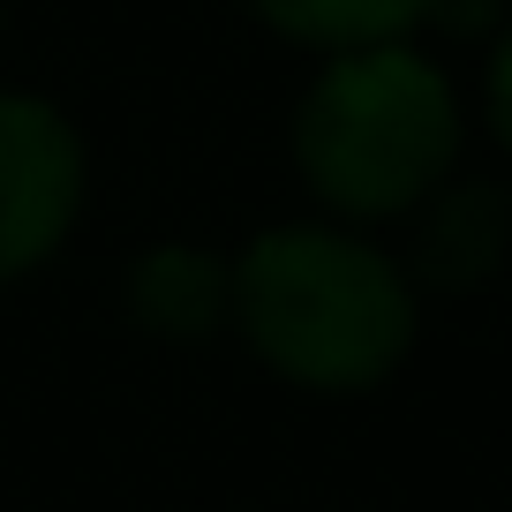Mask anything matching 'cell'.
Wrapping results in <instances>:
<instances>
[{"label": "cell", "mask_w": 512, "mask_h": 512, "mask_svg": "<svg viewBox=\"0 0 512 512\" xmlns=\"http://www.w3.org/2000/svg\"><path fill=\"white\" fill-rule=\"evenodd\" d=\"M226 317L272 377L369 392L415 347V279L347 226H264L226 264Z\"/></svg>", "instance_id": "obj_1"}, {"label": "cell", "mask_w": 512, "mask_h": 512, "mask_svg": "<svg viewBox=\"0 0 512 512\" xmlns=\"http://www.w3.org/2000/svg\"><path fill=\"white\" fill-rule=\"evenodd\" d=\"M294 166L339 219H400L460 166V98L407 38L332 53L294 106Z\"/></svg>", "instance_id": "obj_2"}, {"label": "cell", "mask_w": 512, "mask_h": 512, "mask_svg": "<svg viewBox=\"0 0 512 512\" xmlns=\"http://www.w3.org/2000/svg\"><path fill=\"white\" fill-rule=\"evenodd\" d=\"M83 211V136L61 106L0 91V287L38 272Z\"/></svg>", "instance_id": "obj_3"}, {"label": "cell", "mask_w": 512, "mask_h": 512, "mask_svg": "<svg viewBox=\"0 0 512 512\" xmlns=\"http://www.w3.org/2000/svg\"><path fill=\"white\" fill-rule=\"evenodd\" d=\"M128 309L144 332L166 339H196L226 317V264L196 241H166V249H144L136 272H128Z\"/></svg>", "instance_id": "obj_4"}, {"label": "cell", "mask_w": 512, "mask_h": 512, "mask_svg": "<svg viewBox=\"0 0 512 512\" xmlns=\"http://www.w3.org/2000/svg\"><path fill=\"white\" fill-rule=\"evenodd\" d=\"M256 16L272 23L279 38L317 53H354V46H384V38H407L437 0H249Z\"/></svg>", "instance_id": "obj_5"}, {"label": "cell", "mask_w": 512, "mask_h": 512, "mask_svg": "<svg viewBox=\"0 0 512 512\" xmlns=\"http://www.w3.org/2000/svg\"><path fill=\"white\" fill-rule=\"evenodd\" d=\"M445 204L430 211V226H422V264H430L445 287H467V279H482L505 256V234H512V211L505 196L490 189V181H467V189H437Z\"/></svg>", "instance_id": "obj_6"}, {"label": "cell", "mask_w": 512, "mask_h": 512, "mask_svg": "<svg viewBox=\"0 0 512 512\" xmlns=\"http://www.w3.org/2000/svg\"><path fill=\"white\" fill-rule=\"evenodd\" d=\"M482 98H490V128H497V144L512 151V31L497 38V53H490V83H482Z\"/></svg>", "instance_id": "obj_7"}]
</instances>
